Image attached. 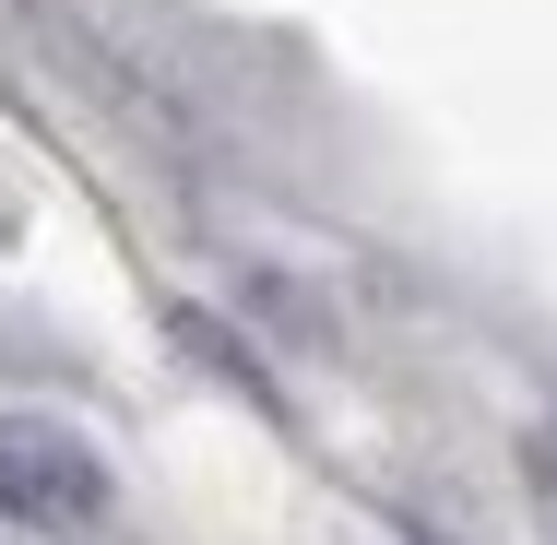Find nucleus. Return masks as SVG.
I'll return each mask as SVG.
<instances>
[{
	"label": "nucleus",
	"instance_id": "f03ea898",
	"mask_svg": "<svg viewBox=\"0 0 557 545\" xmlns=\"http://www.w3.org/2000/svg\"><path fill=\"white\" fill-rule=\"evenodd\" d=\"M534 486H546V498H557V428L534 438Z\"/></svg>",
	"mask_w": 557,
	"mask_h": 545
},
{
	"label": "nucleus",
	"instance_id": "f257e3e1",
	"mask_svg": "<svg viewBox=\"0 0 557 545\" xmlns=\"http://www.w3.org/2000/svg\"><path fill=\"white\" fill-rule=\"evenodd\" d=\"M0 510H12V522H96V510H108V462L72 428L0 416Z\"/></svg>",
	"mask_w": 557,
	"mask_h": 545
}]
</instances>
